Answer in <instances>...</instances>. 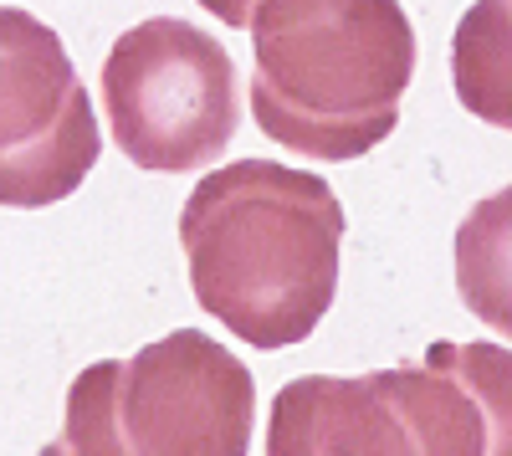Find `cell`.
Segmentation results:
<instances>
[{
	"instance_id": "1",
	"label": "cell",
	"mask_w": 512,
	"mask_h": 456,
	"mask_svg": "<svg viewBox=\"0 0 512 456\" xmlns=\"http://www.w3.org/2000/svg\"><path fill=\"white\" fill-rule=\"evenodd\" d=\"M195 303L241 344H303L338 293L344 205L333 185L277 159L210 170L180 211Z\"/></svg>"
},
{
	"instance_id": "2",
	"label": "cell",
	"mask_w": 512,
	"mask_h": 456,
	"mask_svg": "<svg viewBox=\"0 0 512 456\" xmlns=\"http://www.w3.org/2000/svg\"><path fill=\"white\" fill-rule=\"evenodd\" d=\"M256 129L292 154L344 164L384 144L415 77V31L395 0H262L246 16Z\"/></svg>"
},
{
	"instance_id": "3",
	"label": "cell",
	"mask_w": 512,
	"mask_h": 456,
	"mask_svg": "<svg viewBox=\"0 0 512 456\" xmlns=\"http://www.w3.org/2000/svg\"><path fill=\"white\" fill-rule=\"evenodd\" d=\"M108 134L154 175H190L236 139V62L210 31L180 16L128 26L103 62Z\"/></svg>"
},
{
	"instance_id": "4",
	"label": "cell",
	"mask_w": 512,
	"mask_h": 456,
	"mask_svg": "<svg viewBox=\"0 0 512 456\" xmlns=\"http://www.w3.org/2000/svg\"><path fill=\"white\" fill-rule=\"evenodd\" d=\"M98 154V113L62 36L21 6H0V205L67 200Z\"/></svg>"
},
{
	"instance_id": "5",
	"label": "cell",
	"mask_w": 512,
	"mask_h": 456,
	"mask_svg": "<svg viewBox=\"0 0 512 456\" xmlns=\"http://www.w3.org/2000/svg\"><path fill=\"white\" fill-rule=\"evenodd\" d=\"M113 426L128 456H246L251 369L200 328H175L118 364Z\"/></svg>"
},
{
	"instance_id": "6",
	"label": "cell",
	"mask_w": 512,
	"mask_h": 456,
	"mask_svg": "<svg viewBox=\"0 0 512 456\" xmlns=\"http://www.w3.org/2000/svg\"><path fill=\"white\" fill-rule=\"evenodd\" d=\"M415 456H512V349L431 344L420 364L374 369Z\"/></svg>"
},
{
	"instance_id": "7",
	"label": "cell",
	"mask_w": 512,
	"mask_h": 456,
	"mask_svg": "<svg viewBox=\"0 0 512 456\" xmlns=\"http://www.w3.org/2000/svg\"><path fill=\"white\" fill-rule=\"evenodd\" d=\"M267 456H415L374 375H303L277 390Z\"/></svg>"
},
{
	"instance_id": "8",
	"label": "cell",
	"mask_w": 512,
	"mask_h": 456,
	"mask_svg": "<svg viewBox=\"0 0 512 456\" xmlns=\"http://www.w3.org/2000/svg\"><path fill=\"white\" fill-rule=\"evenodd\" d=\"M456 293L512 344V185L477 200L456 226Z\"/></svg>"
},
{
	"instance_id": "9",
	"label": "cell",
	"mask_w": 512,
	"mask_h": 456,
	"mask_svg": "<svg viewBox=\"0 0 512 456\" xmlns=\"http://www.w3.org/2000/svg\"><path fill=\"white\" fill-rule=\"evenodd\" d=\"M451 77L466 113L512 134V0H482L456 21Z\"/></svg>"
},
{
	"instance_id": "10",
	"label": "cell",
	"mask_w": 512,
	"mask_h": 456,
	"mask_svg": "<svg viewBox=\"0 0 512 456\" xmlns=\"http://www.w3.org/2000/svg\"><path fill=\"white\" fill-rule=\"evenodd\" d=\"M118 364L98 359L88 364L67 390V421H62V451L67 456H128L113 426V390H118Z\"/></svg>"
},
{
	"instance_id": "11",
	"label": "cell",
	"mask_w": 512,
	"mask_h": 456,
	"mask_svg": "<svg viewBox=\"0 0 512 456\" xmlns=\"http://www.w3.org/2000/svg\"><path fill=\"white\" fill-rule=\"evenodd\" d=\"M36 456H67V451H62V441H47V446H41Z\"/></svg>"
}]
</instances>
